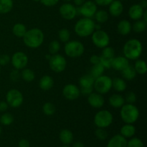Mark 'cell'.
Here are the masks:
<instances>
[{"label":"cell","instance_id":"cell-8","mask_svg":"<svg viewBox=\"0 0 147 147\" xmlns=\"http://www.w3.org/2000/svg\"><path fill=\"white\" fill-rule=\"evenodd\" d=\"M92 42L96 47L98 48H104L109 46L110 43V37L108 33L103 30H95L91 34Z\"/></svg>","mask_w":147,"mask_h":147},{"label":"cell","instance_id":"cell-25","mask_svg":"<svg viewBox=\"0 0 147 147\" xmlns=\"http://www.w3.org/2000/svg\"><path fill=\"white\" fill-rule=\"evenodd\" d=\"M136 74L137 73H136L134 66L131 65L130 64L121 71V75L123 78L127 80H133L136 78Z\"/></svg>","mask_w":147,"mask_h":147},{"label":"cell","instance_id":"cell-34","mask_svg":"<svg viewBox=\"0 0 147 147\" xmlns=\"http://www.w3.org/2000/svg\"><path fill=\"white\" fill-rule=\"evenodd\" d=\"M146 29V22L143 20H136L134 24L132 25V30L136 33H142L144 32Z\"/></svg>","mask_w":147,"mask_h":147},{"label":"cell","instance_id":"cell-31","mask_svg":"<svg viewBox=\"0 0 147 147\" xmlns=\"http://www.w3.org/2000/svg\"><path fill=\"white\" fill-rule=\"evenodd\" d=\"M104 70L105 68L100 63L96 65H93L89 74L91 76H93V77L96 79L97 78L101 76L102 75H103Z\"/></svg>","mask_w":147,"mask_h":147},{"label":"cell","instance_id":"cell-39","mask_svg":"<svg viewBox=\"0 0 147 147\" xmlns=\"http://www.w3.org/2000/svg\"><path fill=\"white\" fill-rule=\"evenodd\" d=\"M127 147H144L143 142L137 137H132L127 141Z\"/></svg>","mask_w":147,"mask_h":147},{"label":"cell","instance_id":"cell-21","mask_svg":"<svg viewBox=\"0 0 147 147\" xmlns=\"http://www.w3.org/2000/svg\"><path fill=\"white\" fill-rule=\"evenodd\" d=\"M39 86L42 90L47 91L54 86V80L50 76H42L39 81Z\"/></svg>","mask_w":147,"mask_h":147},{"label":"cell","instance_id":"cell-49","mask_svg":"<svg viewBox=\"0 0 147 147\" xmlns=\"http://www.w3.org/2000/svg\"><path fill=\"white\" fill-rule=\"evenodd\" d=\"M90 62L92 65H96L100 63V56L96 55H93L90 57Z\"/></svg>","mask_w":147,"mask_h":147},{"label":"cell","instance_id":"cell-19","mask_svg":"<svg viewBox=\"0 0 147 147\" xmlns=\"http://www.w3.org/2000/svg\"><path fill=\"white\" fill-rule=\"evenodd\" d=\"M106 147H127V140L121 134H116L111 138Z\"/></svg>","mask_w":147,"mask_h":147},{"label":"cell","instance_id":"cell-32","mask_svg":"<svg viewBox=\"0 0 147 147\" xmlns=\"http://www.w3.org/2000/svg\"><path fill=\"white\" fill-rule=\"evenodd\" d=\"M21 78L25 82H32L35 78V74L34 71L30 68L22 69L21 73Z\"/></svg>","mask_w":147,"mask_h":147},{"label":"cell","instance_id":"cell-29","mask_svg":"<svg viewBox=\"0 0 147 147\" xmlns=\"http://www.w3.org/2000/svg\"><path fill=\"white\" fill-rule=\"evenodd\" d=\"M134 67L136 70V73L139 75H144L147 72V65L146 63L144 60H136Z\"/></svg>","mask_w":147,"mask_h":147},{"label":"cell","instance_id":"cell-12","mask_svg":"<svg viewBox=\"0 0 147 147\" xmlns=\"http://www.w3.org/2000/svg\"><path fill=\"white\" fill-rule=\"evenodd\" d=\"M10 61L14 68L21 70L27 67L29 59L25 53L19 51L13 54Z\"/></svg>","mask_w":147,"mask_h":147},{"label":"cell","instance_id":"cell-60","mask_svg":"<svg viewBox=\"0 0 147 147\" xmlns=\"http://www.w3.org/2000/svg\"><path fill=\"white\" fill-rule=\"evenodd\" d=\"M34 1H40V0H32Z\"/></svg>","mask_w":147,"mask_h":147},{"label":"cell","instance_id":"cell-18","mask_svg":"<svg viewBox=\"0 0 147 147\" xmlns=\"http://www.w3.org/2000/svg\"><path fill=\"white\" fill-rule=\"evenodd\" d=\"M109 6V13L113 17H118L123 13V5L119 0H113Z\"/></svg>","mask_w":147,"mask_h":147},{"label":"cell","instance_id":"cell-5","mask_svg":"<svg viewBox=\"0 0 147 147\" xmlns=\"http://www.w3.org/2000/svg\"><path fill=\"white\" fill-rule=\"evenodd\" d=\"M64 50L67 57L77 58L83 55L85 51V47L83 43L78 40H69L65 45Z\"/></svg>","mask_w":147,"mask_h":147},{"label":"cell","instance_id":"cell-3","mask_svg":"<svg viewBox=\"0 0 147 147\" xmlns=\"http://www.w3.org/2000/svg\"><path fill=\"white\" fill-rule=\"evenodd\" d=\"M96 23L91 18L83 17L76 23L74 31L80 37H87L91 35L95 31Z\"/></svg>","mask_w":147,"mask_h":147},{"label":"cell","instance_id":"cell-51","mask_svg":"<svg viewBox=\"0 0 147 147\" xmlns=\"http://www.w3.org/2000/svg\"><path fill=\"white\" fill-rule=\"evenodd\" d=\"M9 105L6 101H0V112H5L8 109Z\"/></svg>","mask_w":147,"mask_h":147},{"label":"cell","instance_id":"cell-44","mask_svg":"<svg viewBox=\"0 0 147 147\" xmlns=\"http://www.w3.org/2000/svg\"><path fill=\"white\" fill-rule=\"evenodd\" d=\"M20 77H21V73H20V70H17V69L15 68L13 70H11V73L9 75L10 79L14 82L18 81Z\"/></svg>","mask_w":147,"mask_h":147},{"label":"cell","instance_id":"cell-28","mask_svg":"<svg viewBox=\"0 0 147 147\" xmlns=\"http://www.w3.org/2000/svg\"><path fill=\"white\" fill-rule=\"evenodd\" d=\"M27 27L24 24L17 23L12 27V33L14 36L20 38H22L27 32Z\"/></svg>","mask_w":147,"mask_h":147},{"label":"cell","instance_id":"cell-14","mask_svg":"<svg viewBox=\"0 0 147 147\" xmlns=\"http://www.w3.org/2000/svg\"><path fill=\"white\" fill-rule=\"evenodd\" d=\"M80 88L76 85L69 83L65 85L63 89V95L67 100H74L80 96Z\"/></svg>","mask_w":147,"mask_h":147},{"label":"cell","instance_id":"cell-47","mask_svg":"<svg viewBox=\"0 0 147 147\" xmlns=\"http://www.w3.org/2000/svg\"><path fill=\"white\" fill-rule=\"evenodd\" d=\"M93 87H88V88H80V92L84 96H89L90 93H93Z\"/></svg>","mask_w":147,"mask_h":147},{"label":"cell","instance_id":"cell-22","mask_svg":"<svg viewBox=\"0 0 147 147\" xmlns=\"http://www.w3.org/2000/svg\"><path fill=\"white\" fill-rule=\"evenodd\" d=\"M109 104L114 109H121L125 104V99L121 95L113 94L109 99Z\"/></svg>","mask_w":147,"mask_h":147},{"label":"cell","instance_id":"cell-53","mask_svg":"<svg viewBox=\"0 0 147 147\" xmlns=\"http://www.w3.org/2000/svg\"><path fill=\"white\" fill-rule=\"evenodd\" d=\"M73 1L77 7H80L85 2V0H73Z\"/></svg>","mask_w":147,"mask_h":147},{"label":"cell","instance_id":"cell-56","mask_svg":"<svg viewBox=\"0 0 147 147\" xmlns=\"http://www.w3.org/2000/svg\"><path fill=\"white\" fill-rule=\"evenodd\" d=\"M50 57H51V55H50V54H48V55H46V58L47 59V60H50Z\"/></svg>","mask_w":147,"mask_h":147},{"label":"cell","instance_id":"cell-61","mask_svg":"<svg viewBox=\"0 0 147 147\" xmlns=\"http://www.w3.org/2000/svg\"><path fill=\"white\" fill-rule=\"evenodd\" d=\"M0 73H1V68H0Z\"/></svg>","mask_w":147,"mask_h":147},{"label":"cell","instance_id":"cell-17","mask_svg":"<svg viewBox=\"0 0 147 147\" xmlns=\"http://www.w3.org/2000/svg\"><path fill=\"white\" fill-rule=\"evenodd\" d=\"M144 10V9L139 4H134L130 7L128 14L131 20L136 21L142 18Z\"/></svg>","mask_w":147,"mask_h":147},{"label":"cell","instance_id":"cell-15","mask_svg":"<svg viewBox=\"0 0 147 147\" xmlns=\"http://www.w3.org/2000/svg\"><path fill=\"white\" fill-rule=\"evenodd\" d=\"M88 103L95 109H100L103 107L105 103L104 98L103 97L102 94L98 93H92L89 96H88Z\"/></svg>","mask_w":147,"mask_h":147},{"label":"cell","instance_id":"cell-27","mask_svg":"<svg viewBox=\"0 0 147 147\" xmlns=\"http://www.w3.org/2000/svg\"><path fill=\"white\" fill-rule=\"evenodd\" d=\"M126 83L123 79L120 78H116L112 81V88H113L116 91L123 92L126 89Z\"/></svg>","mask_w":147,"mask_h":147},{"label":"cell","instance_id":"cell-41","mask_svg":"<svg viewBox=\"0 0 147 147\" xmlns=\"http://www.w3.org/2000/svg\"><path fill=\"white\" fill-rule=\"evenodd\" d=\"M95 135L96 138L100 141H105L108 138V132L103 128H98L95 131Z\"/></svg>","mask_w":147,"mask_h":147},{"label":"cell","instance_id":"cell-40","mask_svg":"<svg viewBox=\"0 0 147 147\" xmlns=\"http://www.w3.org/2000/svg\"><path fill=\"white\" fill-rule=\"evenodd\" d=\"M101 56L106 57V58L113 59L115 57L114 49L111 47H109V46L104 47V48H103Z\"/></svg>","mask_w":147,"mask_h":147},{"label":"cell","instance_id":"cell-1","mask_svg":"<svg viewBox=\"0 0 147 147\" xmlns=\"http://www.w3.org/2000/svg\"><path fill=\"white\" fill-rule=\"evenodd\" d=\"M23 38V42L27 47L35 49L42 45L44 42L45 35L40 29L32 28L27 30Z\"/></svg>","mask_w":147,"mask_h":147},{"label":"cell","instance_id":"cell-20","mask_svg":"<svg viewBox=\"0 0 147 147\" xmlns=\"http://www.w3.org/2000/svg\"><path fill=\"white\" fill-rule=\"evenodd\" d=\"M132 30V25L127 20H121L117 24V31L123 36L128 35Z\"/></svg>","mask_w":147,"mask_h":147},{"label":"cell","instance_id":"cell-35","mask_svg":"<svg viewBox=\"0 0 147 147\" xmlns=\"http://www.w3.org/2000/svg\"><path fill=\"white\" fill-rule=\"evenodd\" d=\"M56 111L55 106L51 102H47L42 106V112L46 116H53Z\"/></svg>","mask_w":147,"mask_h":147},{"label":"cell","instance_id":"cell-10","mask_svg":"<svg viewBox=\"0 0 147 147\" xmlns=\"http://www.w3.org/2000/svg\"><path fill=\"white\" fill-rule=\"evenodd\" d=\"M49 65L53 72L59 73L65 70L67 61L64 56L59 54H55L50 57L49 60Z\"/></svg>","mask_w":147,"mask_h":147},{"label":"cell","instance_id":"cell-42","mask_svg":"<svg viewBox=\"0 0 147 147\" xmlns=\"http://www.w3.org/2000/svg\"><path fill=\"white\" fill-rule=\"evenodd\" d=\"M112 60L113 59H109L106 58V57H103V56H100V63L103 66L105 69H110L111 68V65H112Z\"/></svg>","mask_w":147,"mask_h":147},{"label":"cell","instance_id":"cell-9","mask_svg":"<svg viewBox=\"0 0 147 147\" xmlns=\"http://www.w3.org/2000/svg\"><path fill=\"white\" fill-rule=\"evenodd\" d=\"M24 100V97L21 92L17 89H11L6 95V102L9 106L17 109L22 106Z\"/></svg>","mask_w":147,"mask_h":147},{"label":"cell","instance_id":"cell-48","mask_svg":"<svg viewBox=\"0 0 147 147\" xmlns=\"http://www.w3.org/2000/svg\"><path fill=\"white\" fill-rule=\"evenodd\" d=\"M94 1L96 5L105 7V6H109L113 0H94Z\"/></svg>","mask_w":147,"mask_h":147},{"label":"cell","instance_id":"cell-26","mask_svg":"<svg viewBox=\"0 0 147 147\" xmlns=\"http://www.w3.org/2000/svg\"><path fill=\"white\" fill-rule=\"evenodd\" d=\"M94 82V78L90 76V74H87L85 75V76H83L80 78V80H79V84H80V88L93 87Z\"/></svg>","mask_w":147,"mask_h":147},{"label":"cell","instance_id":"cell-23","mask_svg":"<svg viewBox=\"0 0 147 147\" xmlns=\"http://www.w3.org/2000/svg\"><path fill=\"white\" fill-rule=\"evenodd\" d=\"M136 134V127L133 124L126 123L123 125L120 130V134L126 139H131Z\"/></svg>","mask_w":147,"mask_h":147},{"label":"cell","instance_id":"cell-59","mask_svg":"<svg viewBox=\"0 0 147 147\" xmlns=\"http://www.w3.org/2000/svg\"><path fill=\"white\" fill-rule=\"evenodd\" d=\"M60 147H70V146H67V145H64V146H60Z\"/></svg>","mask_w":147,"mask_h":147},{"label":"cell","instance_id":"cell-52","mask_svg":"<svg viewBox=\"0 0 147 147\" xmlns=\"http://www.w3.org/2000/svg\"><path fill=\"white\" fill-rule=\"evenodd\" d=\"M73 147H85V145L83 142H76L73 144Z\"/></svg>","mask_w":147,"mask_h":147},{"label":"cell","instance_id":"cell-11","mask_svg":"<svg viewBox=\"0 0 147 147\" xmlns=\"http://www.w3.org/2000/svg\"><path fill=\"white\" fill-rule=\"evenodd\" d=\"M76 8H77V14L88 18H92L94 17L97 11V5L93 1H85L80 7H78Z\"/></svg>","mask_w":147,"mask_h":147},{"label":"cell","instance_id":"cell-6","mask_svg":"<svg viewBox=\"0 0 147 147\" xmlns=\"http://www.w3.org/2000/svg\"><path fill=\"white\" fill-rule=\"evenodd\" d=\"M94 124L98 128L109 127L113 121V116L109 111L101 110L98 112L94 116Z\"/></svg>","mask_w":147,"mask_h":147},{"label":"cell","instance_id":"cell-46","mask_svg":"<svg viewBox=\"0 0 147 147\" xmlns=\"http://www.w3.org/2000/svg\"><path fill=\"white\" fill-rule=\"evenodd\" d=\"M60 0H40L42 4L45 7H53L59 2Z\"/></svg>","mask_w":147,"mask_h":147},{"label":"cell","instance_id":"cell-50","mask_svg":"<svg viewBox=\"0 0 147 147\" xmlns=\"http://www.w3.org/2000/svg\"><path fill=\"white\" fill-rule=\"evenodd\" d=\"M19 147H30V142L25 139H21L18 143Z\"/></svg>","mask_w":147,"mask_h":147},{"label":"cell","instance_id":"cell-54","mask_svg":"<svg viewBox=\"0 0 147 147\" xmlns=\"http://www.w3.org/2000/svg\"><path fill=\"white\" fill-rule=\"evenodd\" d=\"M139 4H140L144 9H146L147 7V1L146 0H142V1H141V3Z\"/></svg>","mask_w":147,"mask_h":147},{"label":"cell","instance_id":"cell-36","mask_svg":"<svg viewBox=\"0 0 147 147\" xmlns=\"http://www.w3.org/2000/svg\"><path fill=\"white\" fill-rule=\"evenodd\" d=\"M14 116L9 113H4L0 116V123L4 126H9L14 122Z\"/></svg>","mask_w":147,"mask_h":147},{"label":"cell","instance_id":"cell-38","mask_svg":"<svg viewBox=\"0 0 147 147\" xmlns=\"http://www.w3.org/2000/svg\"><path fill=\"white\" fill-rule=\"evenodd\" d=\"M48 50L50 54H57L60 50V43L57 40H53L49 44Z\"/></svg>","mask_w":147,"mask_h":147},{"label":"cell","instance_id":"cell-37","mask_svg":"<svg viewBox=\"0 0 147 147\" xmlns=\"http://www.w3.org/2000/svg\"><path fill=\"white\" fill-rule=\"evenodd\" d=\"M58 38L63 42L66 43L70 39V32L67 29H61L58 32Z\"/></svg>","mask_w":147,"mask_h":147},{"label":"cell","instance_id":"cell-13","mask_svg":"<svg viewBox=\"0 0 147 147\" xmlns=\"http://www.w3.org/2000/svg\"><path fill=\"white\" fill-rule=\"evenodd\" d=\"M60 16L66 20H72L77 16V8L69 2L62 4L59 9Z\"/></svg>","mask_w":147,"mask_h":147},{"label":"cell","instance_id":"cell-57","mask_svg":"<svg viewBox=\"0 0 147 147\" xmlns=\"http://www.w3.org/2000/svg\"><path fill=\"white\" fill-rule=\"evenodd\" d=\"M64 1H65V2H70V1H72V0H63Z\"/></svg>","mask_w":147,"mask_h":147},{"label":"cell","instance_id":"cell-16","mask_svg":"<svg viewBox=\"0 0 147 147\" xmlns=\"http://www.w3.org/2000/svg\"><path fill=\"white\" fill-rule=\"evenodd\" d=\"M129 65V61L124 56H118L114 57L112 60L111 67H113L115 70L121 71L124 70Z\"/></svg>","mask_w":147,"mask_h":147},{"label":"cell","instance_id":"cell-55","mask_svg":"<svg viewBox=\"0 0 147 147\" xmlns=\"http://www.w3.org/2000/svg\"><path fill=\"white\" fill-rule=\"evenodd\" d=\"M142 20H143L144 21L147 22V11L146 9H145L144 11V14H143V16H142Z\"/></svg>","mask_w":147,"mask_h":147},{"label":"cell","instance_id":"cell-45","mask_svg":"<svg viewBox=\"0 0 147 147\" xmlns=\"http://www.w3.org/2000/svg\"><path fill=\"white\" fill-rule=\"evenodd\" d=\"M10 60H11V58H10V57L8 55H0V65H7L9 63Z\"/></svg>","mask_w":147,"mask_h":147},{"label":"cell","instance_id":"cell-7","mask_svg":"<svg viewBox=\"0 0 147 147\" xmlns=\"http://www.w3.org/2000/svg\"><path fill=\"white\" fill-rule=\"evenodd\" d=\"M112 78L108 76L102 75L100 77L95 79L93 89L100 94H106L112 88Z\"/></svg>","mask_w":147,"mask_h":147},{"label":"cell","instance_id":"cell-4","mask_svg":"<svg viewBox=\"0 0 147 147\" xmlns=\"http://www.w3.org/2000/svg\"><path fill=\"white\" fill-rule=\"evenodd\" d=\"M121 118L125 123L133 124L139 117V111L134 104L126 103L121 108Z\"/></svg>","mask_w":147,"mask_h":147},{"label":"cell","instance_id":"cell-2","mask_svg":"<svg viewBox=\"0 0 147 147\" xmlns=\"http://www.w3.org/2000/svg\"><path fill=\"white\" fill-rule=\"evenodd\" d=\"M123 52L124 57L128 60H137L141 57L143 52L142 43L137 39H130L125 43Z\"/></svg>","mask_w":147,"mask_h":147},{"label":"cell","instance_id":"cell-33","mask_svg":"<svg viewBox=\"0 0 147 147\" xmlns=\"http://www.w3.org/2000/svg\"><path fill=\"white\" fill-rule=\"evenodd\" d=\"M94 17L98 24H103L109 20V13L103 9L97 10Z\"/></svg>","mask_w":147,"mask_h":147},{"label":"cell","instance_id":"cell-43","mask_svg":"<svg viewBox=\"0 0 147 147\" xmlns=\"http://www.w3.org/2000/svg\"><path fill=\"white\" fill-rule=\"evenodd\" d=\"M136 99H137V98H136V93H134V92H129L126 96L125 101H126L127 103L134 104L136 101Z\"/></svg>","mask_w":147,"mask_h":147},{"label":"cell","instance_id":"cell-30","mask_svg":"<svg viewBox=\"0 0 147 147\" xmlns=\"http://www.w3.org/2000/svg\"><path fill=\"white\" fill-rule=\"evenodd\" d=\"M13 0H0V14L9 13L13 8Z\"/></svg>","mask_w":147,"mask_h":147},{"label":"cell","instance_id":"cell-24","mask_svg":"<svg viewBox=\"0 0 147 147\" xmlns=\"http://www.w3.org/2000/svg\"><path fill=\"white\" fill-rule=\"evenodd\" d=\"M59 139L64 145H69L73 141V134L69 129H63L60 132Z\"/></svg>","mask_w":147,"mask_h":147},{"label":"cell","instance_id":"cell-58","mask_svg":"<svg viewBox=\"0 0 147 147\" xmlns=\"http://www.w3.org/2000/svg\"><path fill=\"white\" fill-rule=\"evenodd\" d=\"M1 132H2V129H1V126H0V135H1Z\"/></svg>","mask_w":147,"mask_h":147}]
</instances>
